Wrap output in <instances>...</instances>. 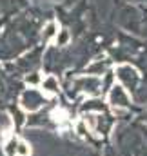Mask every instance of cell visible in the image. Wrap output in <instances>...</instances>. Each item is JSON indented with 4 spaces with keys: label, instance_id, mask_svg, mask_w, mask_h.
<instances>
[{
    "label": "cell",
    "instance_id": "cell-1",
    "mask_svg": "<svg viewBox=\"0 0 147 156\" xmlns=\"http://www.w3.org/2000/svg\"><path fill=\"white\" fill-rule=\"evenodd\" d=\"M44 98H45V96L42 94V91L29 89V91H26V93L22 94V98H20V105H22V109L33 113V111H37L38 107L44 104Z\"/></svg>",
    "mask_w": 147,
    "mask_h": 156
},
{
    "label": "cell",
    "instance_id": "cell-2",
    "mask_svg": "<svg viewBox=\"0 0 147 156\" xmlns=\"http://www.w3.org/2000/svg\"><path fill=\"white\" fill-rule=\"evenodd\" d=\"M40 91H42V94L45 96V98H53V96H56L58 94V91H60V85H58V80L55 76H45L42 82H40Z\"/></svg>",
    "mask_w": 147,
    "mask_h": 156
},
{
    "label": "cell",
    "instance_id": "cell-3",
    "mask_svg": "<svg viewBox=\"0 0 147 156\" xmlns=\"http://www.w3.org/2000/svg\"><path fill=\"white\" fill-rule=\"evenodd\" d=\"M51 118H53L58 125H66V123L69 122V113H67L66 109L58 107V109H55V111L51 113Z\"/></svg>",
    "mask_w": 147,
    "mask_h": 156
},
{
    "label": "cell",
    "instance_id": "cell-4",
    "mask_svg": "<svg viewBox=\"0 0 147 156\" xmlns=\"http://www.w3.org/2000/svg\"><path fill=\"white\" fill-rule=\"evenodd\" d=\"M16 145H18V138L11 136L4 144V153H5V156H16Z\"/></svg>",
    "mask_w": 147,
    "mask_h": 156
},
{
    "label": "cell",
    "instance_id": "cell-5",
    "mask_svg": "<svg viewBox=\"0 0 147 156\" xmlns=\"http://www.w3.org/2000/svg\"><path fill=\"white\" fill-rule=\"evenodd\" d=\"M16 156H31V145L26 140L18 138V145H16Z\"/></svg>",
    "mask_w": 147,
    "mask_h": 156
},
{
    "label": "cell",
    "instance_id": "cell-6",
    "mask_svg": "<svg viewBox=\"0 0 147 156\" xmlns=\"http://www.w3.org/2000/svg\"><path fill=\"white\" fill-rule=\"evenodd\" d=\"M56 29H58L56 22H49V26L45 27V38H47V40L55 38V35H56Z\"/></svg>",
    "mask_w": 147,
    "mask_h": 156
},
{
    "label": "cell",
    "instance_id": "cell-7",
    "mask_svg": "<svg viewBox=\"0 0 147 156\" xmlns=\"http://www.w3.org/2000/svg\"><path fill=\"white\" fill-rule=\"evenodd\" d=\"M76 131H78L80 136H85V134H87V129H85V122H84V120H80V122L76 123Z\"/></svg>",
    "mask_w": 147,
    "mask_h": 156
}]
</instances>
